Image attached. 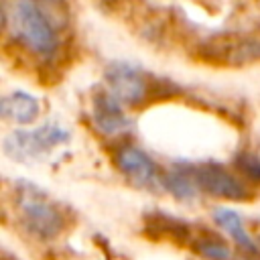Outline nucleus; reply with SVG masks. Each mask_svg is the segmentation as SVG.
Masks as SVG:
<instances>
[{"instance_id": "nucleus-4", "label": "nucleus", "mask_w": 260, "mask_h": 260, "mask_svg": "<svg viewBox=\"0 0 260 260\" xmlns=\"http://www.w3.org/2000/svg\"><path fill=\"white\" fill-rule=\"evenodd\" d=\"M150 77L132 63H112L106 69V91L122 106H138L150 95Z\"/></svg>"}, {"instance_id": "nucleus-12", "label": "nucleus", "mask_w": 260, "mask_h": 260, "mask_svg": "<svg viewBox=\"0 0 260 260\" xmlns=\"http://www.w3.org/2000/svg\"><path fill=\"white\" fill-rule=\"evenodd\" d=\"M236 167L252 181H260V156L252 152H240L236 156Z\"/></svg>"}, {"instance_id": "nucleus-6", "label": "nucleus", "mask_w": 260, "mask_h": 260, "mask_svg": "<svg viewBox=\"0 0 260 260\" xmlns=\"http://www.w3.org/2000/svg\"><path fill=\"white\" fill-rule=\"evenodd\" d=\"M193 175H195L199 191H205V193L221 197V199H244V197H248L246 185L236 175H232L225 167H221L217 162L195 165Z\"/></svg>"}, {"instance_id": "nucleus-1", "label": "nucleus", "mask_w": 260, "mask_h": 260, "mask_svg": "<svg viewBox=\"0 0 260 260\" xmlns=\"http://www.w3.org/2000/svg\"><path fill=\"white\" fill-rule=\"evenodd\" d=\"M4 26L12 30L14 41L43 61H51L59 51L55 22L35 0H14L10 10L4 8Z\"/></svg>"}, {"instance_id": "nucleus-5", "label": "nucleus", "mask_w": 260, "mask_h": 260, "mask_svg": "<svg viewBox=\"0 0 260 260\" xmlns=\"http://www.w3.org/2000/svg\"><path fill=\"white\" fill-rule=\"evenodd\" d=\"M114 160H116V167L120 169V173L136 187L152 189L158 183H162V175H160L156 162L150 158V154H146L142 148H138L134 144H122L116 150Z\"/></svg>"}, {"instance_id": "nucleus-11", "label": "nucleus", "mask_w": 260, "mask_h": 260, "mask_svg": "<svg viewBox=\"0 0 260 260\" xmlns=\"http://www.w3.org/2000/svg\"><path fill=\"white\" fill-rule=\"evenodd\" d=\"M195 248L207 260H230L232 258V250L228 248V244H223L221 240H215V238H203L197 242Z\"/></svg>"}, {"instance_id": "nucleus-8", "label": "nucleus", "mask_w": 260, "mask_h": 260, "mask_svg": "<svg viewBox=\"0 0 260 260\" xmlns=\"http://www.w3.org/2000/svg\"><path fill=\"white\" fill-rule=\"evenodd\" d=\"M41 114L39 98L26 91H12L2 98V116L14 124H30Z\"/></svg>"}, {"instance_id": "nucleus-9", "label": "nucleus", "mask_w": 260, "mask_h": 260, "mask_svg": "<svg viewBox=\"0 0 260 260\" xmlns=\"http://www.w3.org/2000/svg\"><path fill=\"white\" fill-rule=\"evenodd\" d=\"M213 219L215 223L242 248L244 254H256L258 248H256V242L252 240V236L248 234L246 225H244V219L240 217L238 211L230 209V207H217L213 211Z\"/></svg>"}, {"instance_id": "nucleus-3", "label": "nucleus", "mask_w": 260, "mask_h": 260, "mask_svg": "<svg viewBox=\"0 0 260 260\" xmlns=\"http://www.w3.org/2000/svg\"><path fill=\"white\" fill-rule=\"evenodd\" d=\"M69 140V130L57 122H45L32 130H12L4 140V150L14 160H39L55 146Z\"/></svg>"}, {"instance_id": "nucleus-7", "label": "nucleus", "mask_w": 260, "mask_h": 260, "mask_svg": "<svg viewBox=\"0 0 260 260\" xmlns=\"http://www.w3.org/2000/svg\"><path fill=\"white\" fill-rule=\"evenodd\" d=\"M91 118L95 128L106 136H118L130 130L132 120L124 114V106L114 100L108 91H98L91 106Z\"/></svg>"}, {"instance_id": "nucleus-10", "label": "nucleus", "mask_w": 260, "mask_h": 260, "mask_svg": "<svg viewBox=\"0 0 260 260\" xmlns=\"http://www.w3.org/2000/svg\"><path fill=\"white\" fill-rule=\"evenodd\" d=\"M162 185L177 199H193L201 193L197 187L195 175H193V167H189V165L173 167L167 175H162Z\"/></svg>"}, {"instance_id": "nucleus-13", "label": "nucleus", "mask_w": 260, "mask_h": 260, "mask_svg": "<svg viewBox=\"0 0 260 260\" xmlns=\"http://www.w3.org/2000/svg\"><path fill=\"white\" fill-rule=\"evenodd\" d=\"M35 2H37V4H41V6L45 8V4H51V6H59L63 0H35Z\"/></svg>"}, {"instance_id": "nucleus-2", "label": "nucleus", "mask_w": 260, "mask_h": 260, "mask_svg": "<svg viewBox=\"0 0 260 260\" xmlns=\"http://www.w3.org/2000/svg\"><path fill=\"white\" fill-rule=\"evenodd\" d=\"M16 205L24 230L39 240L55 238L65 225L63 209L35 185L24 183L22 187H18Z\"/></svg>"}]
</instances>
